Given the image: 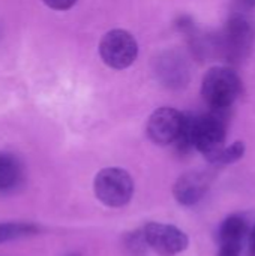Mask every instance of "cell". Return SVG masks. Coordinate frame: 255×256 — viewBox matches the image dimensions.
Segmentation results:
<instances>
[{
    "instance_id": "cell-1",
    "label": "cell",
    "mask_w": 255,
    "mask_h": 256,
    "mask_svg": "<svg viewBox=\"0 0 255 256\" xmlns=\"http://www.w3.org/2000/svg\"><path fill=\"white\" fill-rule=\"evenodd\" d=\"M227 111L212 110L204 116H194V148H197L209 162L216 164L219 154L225 148Z\"/></svg>"
},
{
    "instance_id": "cell-2",
    "label": "cell",
    "mask_w": 255,
    "mask_h": 256,
    "mask_svg": "<svg viewBox=\"0 0 255 256\" xmlns=\"http://www.w3.org/2000/svg\"><path fill=\"white\" fill-rule=\"evenodd\" d=\"M242 90L240 78L225 66H215L201 81V94L212 110H230Z\"/></svg>"
},
{
    "instance_id": "cell-3",
    "label": "cell",
    "mask_w": 255,
    "mask_h": 256,
    "mask_svg": "<svg viewBox=\"0 0 255 256\" xmlns=\"http://www.w3.org/2000/svg\"><path fill=\"white\" fill-rule=\"evenodd\" d=\"M95 195L107 207L126 206L134 194V182L122 168L101 170L95 177Z\"/></svg>"
},
{
    "instance_id": "cell-4",
    "label": "cell",
    "mask_w": 255,
    "mask_h": 256,
    "mask_svg": "<svg viewBox=\"0 0 255 256\" xmlns=\"http://www.w3.org/2000/svg\"><path fill=\"white\" fill-rule=\"evenodd\" d=\"M99 54L107 66L113 69H126L138 56V44L128 30L114 28L102 36Z\"/></svg>"
},
{
    "instance_id": "cell-5",
    "label": "cell",
    "mask_w": 255,
    "mask_h": 256,
    "mask_svg": "<svg viewBox=\"0 0 255 256\" xmlns=\"http://www.w3.org/2000/svg\"><path fill=\"white\" fill-rule=\"evenodd\" d=\"M254 36V22L245 14V10H239L237 14H234L228 20L224 32V51L227 57L233 62L243 58L251 48Z\"/></svg>"
},
{
    "instance_id": "cell-6",
    "label": "cell",
    "mask_w": 255,
    "mask_h": 256,
    "mask_svg": "<svg viewBox=\"0 0 255 256\" xmlns=\"http://www.w3.org/2000/svg\"><path fill=\"white\" fill-rule=\"evenodd\" d=\"M144 240L150 249L162 256H174L188 248V237L173 225L150 222L143 230Z\"/></svg>"
},
{
    "instance_id": "cell-7",
    "label": "cell",
    "mask_w": 255,
    "mask_h": 256,
    "mask_svg": "<svg viewBox=\"0 0 255 256\" xmlns=\"http://www.w3.org/2000/svg\"><path fill=\"white\" fill-rule=\"evenodd\" d=\"M183 118L185 114L174 108H158L147 122L146 130L149 138L159 146L176 144L183 128Z\"/></svg>"
},
{
    "instance_id": "cell-8",
    "label": "cell",
    "mask_w": 255,
    "mask_h": 256,
    "mask_svg": "<svg viewBox=\"0 0 255 256\" xmlns=\"http://www.w3.org/2000/svg\"><path fill=\"white\" fill-rule=\"evenodd\" d=\"M210 180L204 172H186L179 177L174 184L173 194L174 198L182 206H194L203 200L206 192L209 190Z\"/></svg>"
},
{
    "instance_id": "cell-9",
    "label": "cell",
    "mask_w": 255,
    "mask_h": 256,
    "mask_svg": "<svg viewBox=\"0 0 255 256\" xmlns=\"http://www.w3.org/2000/svg\"><path fill=\"white\" fill-rule=\"evenodd\" d=\"M23 165L12 153H0V194L15 190L23 182Z\"/></svg>"
},
{
    "instance_id": "cell-10",
    "label": "cell",
    "mask_w": 255,
    "mask_h": 256,
    "mask_svg": "<svg viewBox=\"0 0 255 256\" xmlns=\"http://www.w3.org/2000/svg\"><path fill=\"white\" fill-rule=\"evenodd\" d=\"M39 230H38L36 225L27 224V222H5V224H0V244L6 243V242H11V240L33 236Z\"/></svg>"
},
{
    "instance_id": "cell-11",
    "label": "cell",
    "mask_w": 255,
    "mask_h": 256,
    "mask_svg": "<svg viewBox=\"0 0 255 256\" xmlns=\"http://www.w3.org/2000/svg\"><path fill=\"white\" fill-rule=\"evenodd\" d=\"M243 154H245V144L240 142V141H236V142H233L230 147H225V148L222 150V153L219 154L216 164H219V165L233 164V162L239 160Z\"/></svg>"
},
{
    "instance_id": "cell-12",
    "label": "cell",
    "mask_w": 255,
    "mask_h": 256,
    "mask_svg": "<svg viewBox=\"0 0 255 256\" xmlns=\"http://www.w3.org/2000/svg\"><path fill=\"white\" fill-rule=\"evenodd\" d=\"M44 3L47 6H50L51 9H56V10H66L69 8H72L77 0H44Z\"/></svg>"
},
{
    "instance_id": "cell-13",
    "label": "cell",
    "mask_w": 255,
    "mask_h": 256,
    "mask_svg": "<svg viewBox=\"0 0 255 256\" xmlns=\"http://www.w3.org/2000/svg\"><path fill=\"white\" fill-rule=\"evenodd\" d=\"M248 250H249V256H255V225H254V228H252V230L249 231Z\"/></svg>"
},
{
    "instance_id": "cell-14",
    "label": "cell",
    "mask_w": 255,
    "mask_h": 256,
    "mask_svg": "<svg viewBox=\"0 0 255 256\" xmlns=\"http://www.w3.org/2000/svg\"><path fill=\"white\" fill-rule=\"evenodd\" d=\"M237 3H239V6H240L242 10L255 8V0H237Z\"/></svg>"
},
{
    "instance_id": "cell-15",
    "label": "cell",
    "mask_w": 255,
    "mask_h": 256,
    "mask_svg": "<svg viewBox=\"0 0 255 256\" xmlns=\"http://www.w3.org/2000/svg\"><path fill=\"white\" fill-rule=\"evenodd\" d=\"M66 256H78V255H75V254H71V255H66Z\"/></svg>"
}]
</instances>
